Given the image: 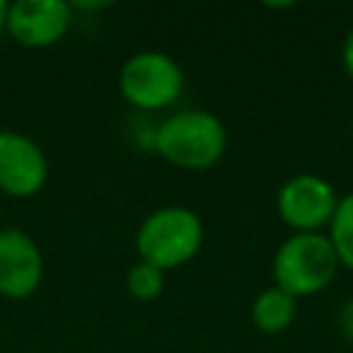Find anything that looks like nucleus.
Here are the masks:
<instances>
[{
  "label": "nucleus",
  "instance_id": "nucleus-1",
  "mask_svg": "<svg viewBox=\"0 0 353 353\" xmlns=\"http://www.w3.org/2000/svg\"><path fill=\"white\" fill-rule=\"evenodd\" d=\"M226 124L204 108H182L168 113L152 130V149L176 168L204 171L226 154Z\"/></svg>",
  "mask_w": 353,
  "mask_h": 353
},
{
  "label": "nucleus",
  "instance_id": "nucleus-2",
  "mask_svg": "<svg viewBox=\"0 0 353 353\" xmlns=\"http://www.w3.org/2000/svg\"><path fill=\"white\" fill-rule=\"evenodd\" d=\"M204 245V223L199 212L182 204H165L152 210L135 229V251L141 262L160 268L163 273L188 265Z\"/></svg>",
  "mask_w": 353,
  "mask_h": 353
},
{
  "label": "nucleus",
  "instance_id": "nucleus-3",
  "mask_svg": "<svg viewBox=\"0 0 353 353\" xmlns=\"http://www.w3.org/2000/svg\"><path fill=\"white\" fill-rule=\"evenodd\" d=\"M339 259L328 234L306 232L290 234L273 254V287L290 292L295 301L323 292L336 276Z\"/></svg>",
  "mask_w": 353,
  "mask_h": 353
},
{
  "label": "nucleus",
  "instance_id": "nucleus-4",
  "mask_svg": "<svg viewBox=\"0 0 353 353\" xmlns=\"http://www.w3.org/2000/svg\"><path fill=\"white\" fill-rule=\"evenodd\" d=\"M185 91V69L176 58L160 50L132 52L119 69L121 99L143 113L171 108Z\"/></svg>",
  "mask_w": 353,
  "mask_h": 353
},
{
  "label": "nucleus",
  "instance_id": "nucleus-5",
  "mask_svg": "<svg viewBox=\"0 0 353 353\" xmlns=\"http://www.w3.org/2000/svg\"><path fill=\"white\" fill-rule=\"evenodd\" d=\"M336 190L317 174H295L276 193V212L292 229V234L323 232L336 210Z\"/></svg>",
  "mask_w": 353,
  "mask_h": 353
},
{
  "label": "nucleus",
  "instance_id": "nucleus-6",
  "mask_svg": "<svg viewBox=\"0 0 353 353\" xmlns=\"http://www.w3.org/2000/svg\"><path fill=\"white\" fill-rule=\"evenodd\" d=\"M50 176L47 152L19 130H0V193L11 199L36 196Z\"/></svg>",
  "mask_w": 353,
  "mask_h": 353
},
{
  "label": "nucleus",
  "instance_id": "nucleus-7",
  "mask_svg": "<svg viewBox=\"0 0 353 353\" xmlns=\"http://www.w3.org/2000/svg\"><path fill=\"white\" fill-rule=\"evenodd\" d=\"M72 28V6L63 0H14L8 3L6 36L19 47L44 50L58 44Z\"/></svg>",
  "mask_w": 353,
  "mask_h": 353
},
{
  "label": "nucleus",
  "instance_id": "nucleus-8",
  "mask_svg": "<svg viewBox=\"0 0 353 353\" xmlns=\"http://www.w3.org/2000/svg\"><path fill=\"white\" fill-rule=\"evenodd\" d=\"M44 281V254L39 243L22 229H0V295L25 301L39 292Z\"/></svg>",
  "mask_w": 353,
  "mask_h": 353
},
{
  "label": "nucleus",
  "instance_id": "nucleus-9",
  "mask_svg": "<svg viewBox=\"0 0 353 353\" xmlns=\"http://www.w3.org/2000/svg\"><path fill=\"white\" fill-rule=\"evenodd\" d=\"M295 314H298V301L290 292L279 290V287H265L251 301V323L262 334L287 331L292 325Z\"/></svg>",
  "mask_w": 353,
  "mask_h": 353
},
{
  "label": "nucleus",
  "instance_id": "nucleus-10",
  "mask_svg": "<svg viewBox=\"0 0 353 353\" xmlns=\"http://www.w3.org/2000/svg\"><path fill=\"white\" fill-rule=\"evenodd\" d=\"M328 240L342 268L353 270V190L336 201L334 218L328 223Z\"/></svg>",
  "mask_w": 353,
  "mask_h": 353
},
{
  "label": "nucleus",
  "instance_id": "nucleus-11",
  "mask_svg": "<svg viewBox=\"0 0 353 353\" xmlns=\"http://www.w3.org/2000/svg\"><path fill=\"white\" fill-rule=\"evenodd\" d=\"M124 287L127 292L135 298V301H154L163 295V287H165V273L149 262H135L127 268V276H124Z\"/></svg>",
  "mask_w": 353,
  "mask_h": 353
},
{
  "label": "nucleus",
  "instance_id": "nucleus-12",
  "mask_svg": "<svg viewBox=\"0 0 353 353\" xmlns=\"http://www.w3.org/2000/svg\"><path fill=\"white\" fill-rule=\"evenodd\" d=\"M339 331H342V336L347 339V345L353 347V298L342 306V312H339Z\"/></svg>",
  "mask_w": 353,
  "mask_h": 353
},
{
  "label": "nucleus",
  "instance_id": "nucleus-13",
  "mask_svg": "<svg viewBox=\"0 0 353 353\" xmlns=\"http://www.w3.org/2000/svg\"><path fill=\"white\" fill-rule=\"evenodd\" d=\"M342 66H345L347 77L353 80V25H350V30H347V36L342 41Z\"/></svg>",
  "mask_w": 353,
  "mask_h": 353
},
{
  "label": "nucleus",
  "instance_id": "nucleus-14",
  "mask_svg": "<svg viewBox=\"0 0 353 353\" xmlns=\"http://www.w3.org/2000/svg\"><path fill=\"white\" fill-rule=\"evenodd\" d=\"M6 25H8V3L0 0V39L6 36Z\"/></svg>",
  "mask_w": 353,
  "mask_h": 353
}]
</instances>
